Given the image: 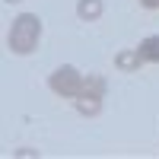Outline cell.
<instances>
[{
    "label": "cell",
    "mask_w": 159,
    "mask_h": 159,
    "mask_svg": "<svg viewBox=\"0 0 159 159\" xmlns=\"http://www.w3.org/2000/svg\"><path fill=\"white\" fill-rule=\"evenodd\" d=\"M16 156H25V159H29V156H38V150H29V147H22V150H16Z\"/></svg>",
    "instance_id": "obj_9"
},
{
    "label": "cell",
    "mask_w": 159,
    "mask_h": 159,
    "mask_svg": "<svg viewBox=\"0 0 159 159\" xmlns=\"http://www.w3.org/2000/svg\"><path fill=\"white\" fill-rule=\"evenodd\" d=\"M102 13H105V3H102V0H76V16L83 19V22L102 19Z\"/></svg>",
    "instance_id": "obj_5"
},
{
    "label": "cell",
    "mask_w": 159,
    "mask_h": 159,
    "mask_svg": "<svg viewBox=\"0 0 159 159\" xmlns=\"http://www.w3.org/2000/svg\"><path fill=\"white\" fill-rule=\"evenodd\" d=\"M48 86L61 99H76L80 92H83V73H80L73 64H61V67L48 76Z\"/></svg>",
    "instance_id": "obj_2"
},
{
    "label": "cell",
    "mask_w": 159,
    "mask_h": 159,
    "mask_svg": "<svg viewBox=\"0 0 159 159\" xmlns=\"http://www.w3.org/2000/svg\"><path fill=\"white\" fill-rule=\"evenodd\" d=\"M42 42V19L35 13H19L10 25V35H7V45L13 54H32Z\"/></svg>",
    "instance_id": "obj_1"
},
{
    "label": "cell",
    "mask_w": 159,
    "mask_h": 159,
    "mask_svg": "<svg viewBox=\"0 0 159 159\" xmlns=\"http://www.w3.org/2000/svg\"><path fill=\"white\" fill-rule=\"evenodd\" d=\"M83 92L105 99V92H108V83H105V76H99V73H86V76H83Z\"/></svg>",
    "instance_id": "obj_7"
},
{
    "label": "cell",
    "mask_w": 159,
    "mask_h": 159,
    "mask_svg": "<svg viewBox=\"0 0 159 159\" xmlns=\"http://www.w3.org/2000/svg\"><path fill=\"white\" fill-rule=\"evenodd\" d=\"M143 64H147V61L140 57V51H137V48H121V51L115 54V67L121 70V73H137Z\"/></svg>",
    "instance_id": "obj_3"
},
{
    "label": "cell",
    "mask_w": 159,
    "mask_h": 159,
    "mask_svg": "<svg viewBox=\"0 0 159 159\" xmlns=\"http://www.w3.org/2000/svg\"><path fill=\"white\" fill-rule=\"evenodd\" d=\"M137 51H140V57L147 64H159V35H147L137 45Z\"/></svg>",
    "instance_id": "obj_6"
},
{
    "label": "cell",
    "mask_w": 159,
    "mask_h": 159,
    "mask_svg": "<svg viewBox=\"0 0 159 159\" xmlns=\"http://www.w3.org/2000/svg\"><path fill=\"white\" fill-rule=\"evenodd\" d=\"M143 10H159V0H140Z\"/></svg>",
    "instance_id": "obj_8"
},
{
    "label": "cell",
    "mask_w": 159,
    "mask_h": 159,
    "mask_svg": "<svg viewBox=\"0 0 159 159\" xmlns=\"http://www.w3.org/2000/svg\"><path fill=\"white\" fill-rule=\"evenodd\" d=\"M7 3H19V0H7Z\"/></svg>",
    "instance_id": "obj_10"
},
{
    "label": "cell",
    "mask_w": 159,
    "mask_h": 159,
    "mask_svg": "<svg viewBox=\"0 0 159 159\" xmlns=\"http://www.w3.org/2000/svg\"><path fill=\"white\" fill-rule=\"evenodd\" d=\"M73 108L83 115V118H96L102 111V99L99 96H89V92H80V96L73 99Z\"/></svg>",
    "instance_id": "obj_4"
}]
</instances>
